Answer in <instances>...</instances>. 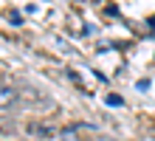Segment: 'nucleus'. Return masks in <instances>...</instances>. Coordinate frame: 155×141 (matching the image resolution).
<instances>
[{"label": "nucleus", "instance_id": "f257e3e1", "mask_svg": "<svg viewBox=\"0 0 155 141\" xmlns=\"http://www.w3.org/2000/svg\"><path fill=\"white\" fill-rule=\"evenodd\" d=\"M17 102V90L12 88V85H6V82H0V110H6V107H12Z\"/></svg>", "mask_w": 155, "mask_h": 141}]
</instances>
